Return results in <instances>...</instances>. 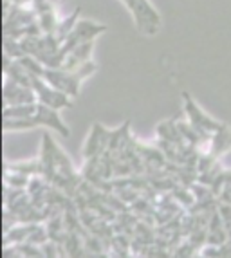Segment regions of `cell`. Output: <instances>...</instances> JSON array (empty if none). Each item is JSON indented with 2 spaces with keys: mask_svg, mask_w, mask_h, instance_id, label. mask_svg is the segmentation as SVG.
<instances>
[]
</instances>
